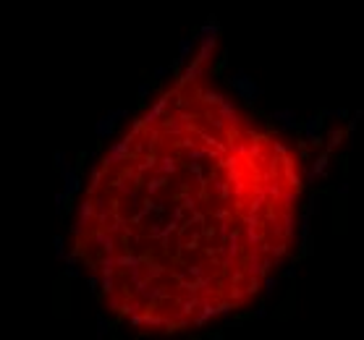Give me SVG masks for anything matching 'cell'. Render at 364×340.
I'll use <instances>...</instances> for the list:
<instances>
[{
    "mask_svg": "<svg viewBox=\"0 0 364 340\" xmlns=\"http://www.w3.org/2000/svg\"><path fill=\"white\" fill-rule=\"evenodd\" d=\"M299 186L283 144L184 79L95 168L73 254L129 325L199 327L249 301L286 254Z\"/></svg>",
    "mask_w": 364,
    "mask_h": 340,
    "instance_id": "obj_1",
    "label": "cell"
}]
</instances>
